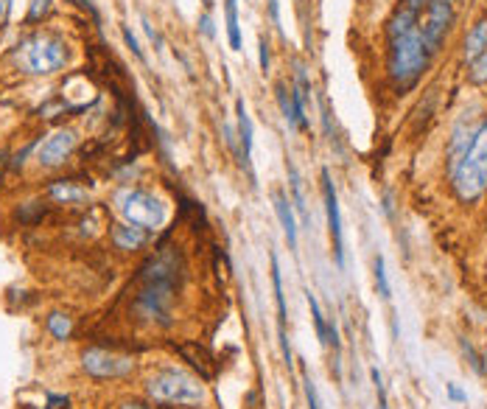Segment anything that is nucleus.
I'll return each instance as SVG.
<instances>
[{"mask_svg": "<svg viewBox=\"0 0 487 409\" xmlns=\"http://www.w3.org/2000/svg\"><path fill=\"white\" fill-rule=\"evenodd\" d=\"M426 0H398L387 20V76L395 92H409L432 68V53L414 31V14Z\"/></svg>", "mask_w": 487, "mask_h": 409, "instance_id": "obj_1", "label": "nucleus"}, {"mask_svg": "<svg viewBox=\"0 0 487 409\" xmlns=\"http://www.w3.org/2000/svg\"><path fill=\"white\" fill-rule=\"evenodd\" d=\"M448 174H451V185L459 202L471 205L487 191V118H482L471 146L465 149V154Z\"/></svg>", "mask_w": 487, "mask_h": 409, "instance_id": "obj_2", "label": "nucleus"}, {"mask_svg": "<svg viewBox=\"0 0 487 409\" xmlns=\"http://www.w3.org/2000/svg\"><path fill=\"white\" fill-rule=\"evenodd\" d=\"M146 393L154 404H171V407H205L208 390L202 378L191 376L188 370H157L146 381Z\"/></svg>", "mask_w": 487, "mask_h": 409, "instance_id": "obj_3", "label": "nucleus"}, {"mask_svg": "<svg viewBox=\"0 0 487 409\" xmlns=\"http://www.w3.org/2000/svg\"><path fill=\"white\" fill-rule=\"evenodd\" d=\"M14 59L20 65V70L31 73V76H50L56 70H62L70 59L68 53V43L50 31H37L31 37H26L23 43H17Z\"/></svg>", "mask_w": 487, "mask_h": 409, "instance_id": "obj_4", "label": "nucleus"}, {"mask_svg": "<svg viewBox=\"0 0 487 409\" xmlns=\"http://www.w3.org/2000/svg\"><path fill=\"white\" fill-rule=\"evenodd\" d=\"M115 208L118 213L137 228L154 230L163 228L166 219H168V208L160 196H154L151 191H143V188H121L115 193Z\"/></svg>", "mask_w": 487, "mask_h": 409, "instance_id": "obj_5", "label": "nucleus"}, {"mask_svg": "<svg viewBox=\"0 0 487 409\" xmlns=\"http://www.w3.org/2000/svg\"><path fill=\"white\" fill-rule=\"evenodd\" d=\"M456 3L459 0H426L414 14V31L420 34L432 56L440 53L448 31L456 23Z\"/></svg>", "mask_w": 487, "mask_h": 409, "instance_id": "obj_6", "label": "nucleus"}, {"mask_svg": "<svg viewBox=\"0 0 487 409\" xmlns=\"http://www.w3.org/2000/svg\"><path fill=\"white\" fill-rule=\"evenodd\" d=\"M76 146H79V137L73 129H56L37 146V163L43 169H56L76 152Z\"/></svg>", "mask_w": 487, "mask_h": 409, "instance_id": "obj_7", "label": "nucleus"}, {"mask_svg": "<svg viewBox=\"0 0 487 409\" xmlns=\"http://www.w3.org/2000/svg\"><path fill=\"white\" fill-rule=\"evenodd\" d=\"M322 196H325V213H328V230H331V244H333V258L336 267H345V241H342V213H339V196L331 180V171H322Z\"/></svg>", "mask_w": 487, "mask_h": 409, "instance_id": "obj_8", "label": "nucleus"}, {"mask_svg": "<svg viewBox=\"0 0 487 409\" xmlns=\"http://www.w3.org/2000/svg\"><path fill=\"white\" fill-rule=\"evenodd\" d=\"M82 367L95 378H118V376L132 373L134 362L129 356H118V354H109L104 348H90L82 356Z\"/></svg>", "mask_w": 487, "mask_h": 409, "instance_id": "obj_9", "label": "nucleus"}, {"mask_svg": "<svg viewBox=\"0 0 487 409\" xmlns=\"http://www.w3.org/2000/svg\"><path fill=\"white\" fill-rule=\"evenodd\" d=\"M479 124H482V121H476V107L465 110V112L456 118V124H454V129H451V140H448V171L459 163V157H462L465 149L471 146V140L476 135Z\"/></svg>", "mask_w": 487, "mask_h": 409, "instance_id": "obj_10", "label": "nucleus"}, {"mask_svg": "<svg viewBox=\"0 0 487 409\" xmlns=\"http://www.w3.org/2000/svg\"><path fill=\"white\" fill-rule=\"evenodd\" d=\"M272 289H274V303H277V336H280V351L283 359L291 367V345H289V334H286V294H283V275H280V264L277 255L272 253Z\"/></svg>", "mask_w": 487, "mask_h": 409, "instance_id": "obj_11", "label": "nucleus"}, {"mask_svg": "<svg viewBox=\"0 0 487 409\" xmlns=\"http://www.w3.org/2000/svg\"><path fill=\"white\" fill-rule=\"evenodd\" d=\"M235 115H238V146H241V166L247 171H252V143H255V127H252V118L247 112V104L244 98L235 101Z\"/></svg>", "mask_w": 487, "mask_h": 409, "instance_id": "obj_12", "label": "nucleus"}, {"mask_svg": "<svg viewBox=\"0 0 487 409\" xmlns=\"http://www.w3.org/2000/svg\"><path fill=\"white\" fill-rule=\"evenodd\" d=\"M149 238H151V230L137 228V225H129V222L112 228V241H115V247H118V250H127V253L146 247Z\"/></svg>", "mask_w": 487, "mask_h": 409, "instance_id": "obj_13", "label": "nucleus"}, {"mask_svg": "<svg viewBox=\"0 0 487 409\" xmlns=\"http://www.w3.org/2000/svg\"><path fill=\"white\" fill-rule=\"evenodd\" d=\"M48 196L53 202H59V205H82V202L90 199V191L85 185H79V182L73 180H59V182H50Z\"/></svg>", "mask_w": 487, "mask_h": 409, "instance_id": "obj_14", "label": "nucleus"}, {"mask_svg": "<svg viewBox=\"0 0 487 409\" xmlns=\"http://www.w3.org/2000/svg\"><path fill=\"white\" fill-rule=\"evenodd\" d=\"M274 213L280 219V228H283L289 247L294 250L297 247V222H294V208H291V202H289V196L283 191H274Z\"/></svg>", "mask_w": 487, "mask_h": 409, "instance_id": "obj_15", "label": "nucleus"}, {"mask_svg": "<svg viewBox=\"0 0 487 409\" xmlns=\"http://www.w3.org/2000/svg\"><path fill=\"white\" fill-rule=\"evenodd\" d=\"M485 51H487V14L482 20H476V26L468 31V37L462 43V59L471 62V59H476Z\"/></svg>", "mask_w": 487, "mask_h": 409, "instance_id": "obj_16", "label": "nucleus"}, {"mask_svg": "<svg viewBox=\"0 0 487 409\" xmlns=\"http://www.w3.org/2000/svg\"><path fill=\"white\" fill-rule=\"evenodd\" d=\"M286 171H289V185H291V205H294V211L303 216V222H311L309 219V208H306V193H303V180H300V171H297V166L289 160L286 163Z\"/></svg>", "mask_w": 487, "mask_h": 409, "instance_id": "obj_17", "label": "nucleus"}, {"mask_svg": "<svg viewBox=\"0 0 487 409\" xmlns=\"http://www.w3.org/2000/svg\"><path fill=\"white\" fill-rule=\"evenodd\" d=\"M224 23H227V40L232 51H241V26H238V0H224Z\"/></svg>", "mask_w": 487, "mask_h": 409, "instance_id": "obj_18", "label": "nucleus"}, {"mask_svg": "<svg viewBox=\"0 0 487 409\" xmlns=\"http://www.w3.org/2000/svg\"><path fill=\"white\" fill-rule=\"evenodd\" d=\"M179 354H182L188 362L193 364V367H196V370H199L205 378H210V376H213V370H216V367H213V356H210L205 348L188 345V348H179Z\"/></svg>", "mask_w": 487, "mask_h": 409, "instance_id": "obj_19", "label": "nucleus"}, {"mask_svg": "<svg viewBox=\"0 0 487 409\" xmlns=\"http://www.w3.org/2000/svg\"><path fill=\"white\" fill-rule=\"evenodd\" d=\"M306 300H309L311 319H314V328H316V339L328 348V319H325L322 309H319V300H316V294H314V292H306Z\"/></svg>", "mask_w": 487, "mask_h": 409, "instance_id": "obj_20", "label": "nucleus"}, {"mask_svg": "<svg viewBox=\"0 0 487 409\" xmlns=\"http://www.w3.org/2000/svg\"><path fill=\"white\" fill-rule=\"evenodd\" d=\"M48 331H50L56 339H68V336L73 334V319L68 317V314H62V312H53V314L48 317Z\"/></svg>", "mask_w": 487, "mask_h": 409, "instance_id": "obj_21", "label": "nucleus"}, {"mask_svg": "<svg viewBox=\"0 0 487 409\" xmlns=\"http://www.w3.org/2000/svg\"><path fill=\"white\" fill-rule=\"evenodd\" d=\"M468 82L471 85H487V51L468 62Z\"/></svg>", "mask_w": 487, "mask_h": 409, "instance_id": "obj_22", "label": "nucleus"}, {"mask_svg": "<svg viewBox=\"0 0 487 409\" xmlns=\"http://www.w3.org/2000/svg\"><path fill=\"white\" fill-rule=\"evenodd\" d=\"M375 289H378V294L384 297V300H390L392 297V292H390V280H387V267H384V258L381 255H375Z\"/></svg>", "mask_w": 487, "mask_h": 409, "instance_id": "obj_23", "label": "nucleus"}, {"mask_svg": "<svg viewBox=\"0 0 487 409\" xmlns=\"http://www.w3.org/2000/svg\"><path fill=\"white\" fill-rule=\"evenodd\" d=\"M462 351H465V356H468V362H471V367L479 373V376H485L487 373V367H485V362H482V356L473 351V345L468 342V339H462Z\"/></svg>", "mask_w": 487, "mask_h": 409, "instance_id": "obj_24", "label": "nucleus"}, {"mask_svg": "<svg viewBox=\"0 0 487 409\" xmlns=\"http://www.w3.org/2000/svg\"><path fill=\"white\" fill-rule=\"evenodd\" d=\"M370 376H373V384H375V395H378V409H390V407H387V387H384V378H381L378 367H373V370H370Z\"/></svg>", "mask_w": 487, "mask_h": 409, "instance_id": "obj_25", "label": "nucleus"}, {"mask_svg": "<svg viewBox=\"0 0 487 409\" xmlns=\"http://www.w3.org/2000/svg\"><path fill=\"white\" fill-rule=\"evenodd\" d=\"M319 107H322V124H325V135H333V112H331V101L325 95H319Z\"/></svg>", "mask_w": 487, "mask_h": 409, "instance_id": "obj_26", "label": "nucleus"}, {"mask_svg": "<svg viewBox=\"0 0 487 409\" xmlns=\"http://www.w3.org/2000/svg\"><path fill=\"white\" fill-rule=\"evenodd\" d=\"M50 11V0H31V9H28V20H43L45 14Z\"/></svg>", "mask_w": 487, "mask_h": 409, "instance_id": "obj_27", "label": "nucleus"}, {"mask_svg": "<svg viewBox=\"0 0 487 409\" xmlns=\"http://www.w3.org/2000/svg\"><path fill=\"white\" fill-rule=\"evenodd\" d=\"M121 34H124V43H127V48L132 51L140 62H146V53H143V48L137 46V40H134V34L129 31V26H124V28H121Z\"/></svg>", "mask_w": 487, "mask_h": 409, "instance_id": "obj_28", "label": "nucleus"}, {"mask_svg": "<svg viewBox=\"0 0 487 409\" xmlns=\"http://www.w3.org/2000/svg\"><path fill=\"white\" fill-rule=\"evenodd\" d=\"M258 65H261V70H269V62H272V51H269V40H266L264 34H261V40H258Z\"/></svg>", "mask_w": 487, "mask_h": 409, "instance_id": "obj_29", "label": "nucleus"}, {"mask_svg": "<svg viewBox=\"0 0 487 409\" xmlns=\"http://www.w3.org/2000/svg\"><path fill=\"white\" fill-rule=\"evenodd\" d=\"M199 31H202V34H205L208 40H213V37H216V28H213V17H210V14H202V17H199Z\"/></svg>", "mask_w": 487, "mask_h": 409, "instance_id": "obj_30", "label": "nucleus"}, {"mask_svg": "<svg viewBox=\"0 0 487 409\" xmlns=\"http://www.w3.org/2000/svg\"><path fill=\"white\" fill-rule=\"evenodd\" d=\"M266 6H269V17H272V23L280 28V6H277V0H266Z\"/></svg>", "mask_w": 487, "mask_h": 409, "instance_id": "obj_31", "label": "nucleus"}, {"mask_svg": "<svg viewBox=\"0 0 487 409\" xmlns=\"http://www.w3.org/2000/svg\"><path fill=\"white\" fill-rule=\"evenodd\" d=\"M445 390H448V395H451V401H468V395H465V393H462V390H459L456 384H448Z\"/></svg>", "mask_w": 487, "mask_h": 409, "instance_id": "obj_32", "label": "nucleus"}, {"mask_svg": "<svg viewBox=\"0 0 487 409\" xmlns=\"http://www.w3.org/2000/svg\"><path fill=\"white\" fill-rule=\"evenodd\" d=\"M76 3H79L85 11H90V17H92V20H98V9L92 6V0H76Z\"/></svg>", "mask_w": 487, "mask_h": 409, "instance_id": "obj_33", "label": "nucleus"}, {"mask_svg": "<svg viewBox=\"0 0 487 409\" xmlns=\"http://www.w3.org/2000/svg\"><path fill=\"white\" fill-rule=\"evenodd\" d=\"M143 28H146V34H149V40H151V43H160V34L151 28V23H149L146 17H143Z\"/></svg>", "mask_w": 487, "mask_h": 409, "instance_id": "obj_34", "label": "nucleus"}, {"mask_svg": "<svg viewBox=\"0 0 487 409\" xmlns=\"http://www.w3.org/2000/svg\"><path fill=\"white\" fill-rule=\"evenodd\" d=\"M121 409H160V407H149V404H143V401H124Z\"/></svg>", "mask_w": 487, "mask_h": 409, "instance_id": "obj_35", "label": "nucleus"}, {"mask_svg": "<svg viewBox=\"0 0 487 409\" xmlns=\"http://www.w3.org/2000/svg\"><path fill=\"white\" fill-rule=\"evenodd\" d=\"M9 9H11V0H0V26H3L6 17H9Z\"/></svg>", "mask_w": 487, "mask_h": 409, "instance_id": "obj_36", "label": "nucleus"}]
</instances>
